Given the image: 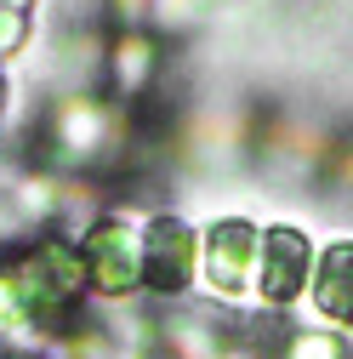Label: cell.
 I'll list each match as a JSON object with an SVG mask.
<instances>
[{
  "instance_id": "2e32d148",
  "label": "cell",
  "mask_w": 353,
  "mask_h": 359,
  "mask_svg": "<svg viewBox=\"0 0 353 359\" xmlns=\"http://www.w3.org/2000/svg\"><path fill=\"white\" fill-rule=\"evenodd\" d=\"M216 359H256V353H251V348H223Z\"/></svg>"
},
{
  "instance_id": "8992f818",
  "label": "cell",
  "mask_w": 353,
  "mask_h": 359,
  "mask_svg": "<svg viewBox=\"0 0 353 359\" xmlns=\"http://www.w3.org/2000/svg\"><path fill=\"white\" fill-rule=\"evenodd\" d=\"M114 137H120V120H114L97 97H69V103L52 114V143H57V154H63L69 165L103 160V154L114 149Z\"/></svg>"
},
{
  "instance_id": "ac0fdd59",
  "label": "cell",
  "mask_w": 353,
  "mask_h": 359,
  "mask_svg": "<svg viewBox=\"0 0 353 359\" xmlns=\"http://www.w3.org/2000/svg\"><path fill=\"white\" fill-rule=\"evenodd\" d=\"M0 103H6V80H0Z\"/></svg>"
},
{
  "instance_id": "4fadbf2b",
  "label": "cell",
  "mask_w": 353,
  "mask_h": 359,
  "mask_svg": "<svg viewBox=\"0 0 353 359\" xmlns=\"http://www.w3.org/2000/svg\"><path fill=\"white\" fill-rule=\"evenodd\" d=\"M23 40H29V12H6L0 6V57H12Z\"/></svg>"
},
{
  "instance_id": "9a60e30c",
  "label": "cell",
  "mask_w": 353,
  "mask_h": 359,
  "mask_svg": "<svg viewBox=\"0 0 353 359\" xmlns=\"http://www.w3.org/2000/svg\"><path fill=\"white\" fill-rule=\"evenodd\" d=\"M6 331H18V325H12V308H6V297H0V337H6Z\"/></svg>"
},
{
  "instance_id": "277c9868",
  "label": "cell",
  "mask_w": 353,
  "mask_h": 359,
  "mask_svg": "<svg viewBox=\"0 0 353 359\" xmlns=\"http://www.w3.org/2000/svg\"><path fill=\"white\" fill-rule=\"evenodd\" d=\"M200 274V234L183 217H148L143 222V291L176 297Z\"/></svg>"
},
{
  "instance_id": "5bb4252c",
  "label": "cell",
  "mask_w": 353,
  "mask_h": 359,
  "mask_svg": "<svg viewBox=\"0 0 353 359\" xmlns=\"http://www.w3.org/2000/svg\"><path fill=\"white\" fill-rule=\"evenodd\" d=\"M114 12H120L125 23H137V18H148V0H114Z\"/></svg>"
},
{
  "instance_id": "ba28073f",
  "label": "cell",
  "mask_w": 353,
  "mask_h": 359,
  "mask_svg": "<svg viewBox=\"0 0 353 359\" xmlns=\"http://www.w3.org/2000/svg\"><path fill=\"white\" fill-rule=\"evenodd\" d=\"M154 40L143 34V29H125L120 40H114V52H109V74H114V86L131 97V92H143V86L154 80Z\"/></svg>"
},
{
  "instance_id": "7c38bea8",
  "label": "cell",
  "mask_w": 353,
  "mask_h": 359,
  "mask_svg": "<svg viewBox=\"0 0 353 359\" xmlns=\"http://www.w3.org/2000/svg\"><path fill=\"white\" fill-rule=\"evenodd\" d=\"M52 200H57L52 177H23V183H18V205H23V217H46Z\"/></svg>"
},
{
  "instance_id": "30bf717a",
  "label": "cell",
  "mask_w": 353,
  "mask_h": 359,
  "mask_svg": "<svg viewBox=\"0 0 353 359\" xmlns=\"http://www.w3.org/2000/svg\"><path fill=\"white\" fill-rule=\"evenodd\" d=\"M200 12H205V0H148V18L160 29H188V23H200Z\"/></svg>"
},
{
  "instance_id": "52a82bcc",
  "label": "cell",
  "mask_w": 353,
  "mask_h": 359,
  "mask_svg": "<svg viewBox=\"0 0 353 359\" xmlns=\"http://www.w3.org/2000/svg\"><path fill=\"white\" fill-rule=\"evenodd\" d=\"M307 297L325 313L331 325H347L353 331V240H336L319 251L314 262V280H307Z\"/></svg>"
},
{
  "instance_id": "9c48e42d",
  "label": "cell",
  "mask_w": 353,
  "mask_h": 359,
  "mask_svg": "<svg viewBox=\"0 0 353 359\" xmlns=\"http://www.w3.org/2000/svg\"><path fill=\"white\" fill-rule=\"evenodd\" d=\"M279 359H347V353H342V342L331 331H296Z\"/></svg>"
},
{
  "instance_id": "6da1fadb",
  "label": "cell",
  "mask_w": 353,
  "mask_h": 359,
  "mask_svg": "<svg viewBox=\"0 0 353 359\" xmlns=\"http://www.w3.org/2000/svg\"><path fill=\"white\" fill-rule=\"evenodd\" d=\"M80 291H85V262H80V245H63V240H46L0 268V297H6L18 331L63 320Z\"/></svg>"
},
{
  "instance_id": "7a4b0ae2",
  "label": "cell",
  "mask_w": 353,
  "mask_h": 359,
  "mask_svg": "<svg viewBox=\"0 0 353 359\" xmlns=\"http://www.w3.org/2000/svg\"><path fill=\"white\" fill-rule=\"evenodd\" d=\"M256 257H262V229L251 217H216L200 234V280L211 297L245 302L256 297Z\"/></svg>"
},
{
  "instance_id": "e0dca14e",
  "label": "cell",
  "mask_w": 353,
  "mask_h": 359,
  "mask_svg": "<svg viewBox=\"0 0 353 359\" xmlns=\"http://www.w3.org/2000/svg\"><path fill=\"white\" fill-rule=\"evenodd\" d=\"M0 6H6V12H29V6H34V0H0Z\"/></svg>"
},
{
  "instance_id": "3957f363",
  "label": "cell",
  "mask_w": 353,
  "mask_h": 359,
  "mask_svg": "<svg viewBox=\"0 0 353 359\" xmlns=\"http://www.w3.org/2000/svg\"><path fill=\"white\" fill-rule=\"evenodd\" d=\"M80 262H85V285L97 297H125L143 285V217L114 211L103 222H92L80 240Z\"/></svg>"
},
{
  "instance_id": "5b68a950",
  "label": "cell",
  "mask_w": 353,
  "mask_h": 359,
  "mask_svg": "<svg viewBox=\"0 0 353 359\" xmlns=\"http://www.w3.org/2000/svg\"><path fill=\"white\" fill-rule=\"evenodd\" d=\"M314 240H307L302 229H285V222H274V229H262V257H256V297L262 302H296L307 291V280H314Z\"/></svg>"
},
{
  "instance_id": "8fae6325",
  "label": "cell",
  "mask_w": 353,
  "mask_h": 359,
  "mask_svg": "<svg viewBox=\"0 0 353 359\" xmlns=\"http://www.w3.org/2000/svg\"><path fill=\"white\" fill-rule=\"evenodd\" d=\"M171 348H176V359H216V353H223L216 337H205L200 325H176L171 331Z\"/></svg>"
}]
</instances>
